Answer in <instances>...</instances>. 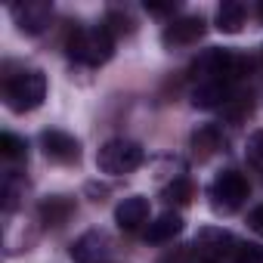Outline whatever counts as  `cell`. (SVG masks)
<instances>
[{"mask_svg":"<svg viewBox=\"0 0 263 263\" xmlns=\"http://www.w3.org/2000/svg\"><path fill=\"white\" fill-rule=\"evenodd\" d=\"M241 25H245V4H238V0H223L217 7V28L223 34H238Z\"/></svg>","mask_w":263,"mask_h":263,"instance_id":"obj_14","label":"cell"},{"mask_svg":"<svg viewBox=\"0 0 263 263\" xmlns=\"http://www.w3.org/2000/svg\"><path fill=\"white\" fill-rule=\"evenodd\" d=\"M180 232H183V220H180V214L167 211V214H161V217H155V220L149 223V229H146V241H152V245H164V241H174Z\"/></svg>","mask_w":263,"mask_h":263,"instance_id":"obj_11","label":"cell"},{"mask_svg":"<svg viewBox=\"0 0 263 263\" xmlns=\"http://www.w3.org/2000/svg\"><path fill=\"white\" fill-rule=\"evenodd\" d=\"M192 195H195V186H192L186 177H177V180L164 189V195H161V198H164L167 204H180V208H183V204H189V201H192Z\"/></svg>","mask_w":263,"mask_h":263,"instance_id":"obj_18","label":"cell"},{"mask_svg":"<svg viewBox=\"0 0 263 263\" xmlns=\"http://www.w3.org/2000/svg\"><path fill=\"white\" fill-rule=\"evenodd\" d=\"M50 16H53V7L44 4V0H28V4L13 7V19H16L19 31H25V34H41L50 25Z\"/></svg>","mask_w":263,"mask_h":263,"instance_id":"obj_8","label":"cell"},{"mask_svg":"<svg viewBox=\"0 0 263 263\" xmlns=\"http://www.w3.org/2000/svg\"><path fill=\"white\" fill-rule=\"evenodd\" d=\"M220 146H223V137H220V130L214 124H204V127H198L195 134H192V152H195V158H211Z\"/></svg>","mask_w":263,"mask_h":263,"instance_id":"obj_16","label":"cell"},{"mask_svg":"<svg viewBox=\"0 0 263 263\" xmlns=\"http://www.w3.org/2000/svg\"><path fill=\"white\" fill-rule=\"evenodd\" d=\"M143 146L134 143V140H108L105 146H99L96 152V167L102 174H111V177H121V174H130L143 164Z\"/></svg>","mask_w":263,"mask_h":263,"instance_id":"obj_3","label":"cell"},{"mask_svg":"<svg viewBox=\"0 0 263 263\" xmlns=\"http://www.w3.org/2000/svg\"><path fill=\"white\" fill-rule=\"evenodd\" d=\"M201 263H220V260H208V257H204V260H201Z\"/></svg>","mask_w":263,"mask_h":263,"instance_id":"obj_26","label":"cell"},{"mask_svg":"<svg viewBox=\"0 0 263 263\" xmlns=\"http://www.w3.org/2000/svg\"><path fill=\"white\" fill-rule=\"evenodd\" d=\"M204 34V19L201 16H183V19H174L171 25H164V31H161V41H164V47H189V44H195L198 37Z\"/></svg>","mask_w":263,"mask_h":263,"instance_id":"obj_9","label":"cell"},{"mask_svg":"<svg viewBox=\"0 0 263 263\" xmlns=\"http://www.w3.org/2000/svg\"><path fill=\"white\" fill-rule=\"evenodd\" d=\"M68 56L81 65H102L111 59L115 53V34L105 25H93V28H78L68 44H65Z\"/></svg>","mask_w":263,"mask_h":263,"instance_id":"obj_1","label":"cell"},{"mask_svg":"<svg viewBox=\"0 0 263 263\" xmlns=\"http://www.w3.org/2000/svg\"><path fill=\"white\" fill-rule=\"evenodd\" d=\"M248 226H251L257 235H263V204L251 211V217H248Z\"/></svg>","mask_w":263,"mask_h":263,"instance_id":"obj_23","label":"cell"},{"mask_svg":"<svg viewBox=\"0 0 263 263\" xmlns=\"http://www.w3.org/2000/svg\"><path fill=\"white\" fill-rule=\"evenodd\" d=\"M146 10H149V13H155V16H164V13H174V4H167V7H152V4H149Z\"/></svg>","mask_w":263,"mask_h":263,"instance_id":"obj_24","label":"cell"},{"mask_svg":"<svg viewBox=\"0 0 263 263\" xmlns=\"http://www.w3.org/2000/svg\"><path fill=\"white\" fill-rule=\"evenodd\" d=\"M248 192H251V186H248L245 174H238V171H220V174L214 177L211 189H208L211 208H214L217 214H232V211H238V208L245 204Z\"/></svg>","mask_w":263,"mask_h":263,"instance_id":"obj_5","label":"cell"},{"mask_svg":"<svg viewBox=\"0 0 263 263\" xmlns=\"http://www.w3.org/2000/svg\"><path fill=\"white\" fill-rule=\"evenodd\" d=\"M146 220H149V201H146L143 195H130V198H124V201L115 208V223H118L121 229H127V232L140 229Z\"/></svg>","mask_w":263,"mask_h":263,"instance_id":"obj_10","label":"cell"},{"mask_svg":"<svg viewBox=\"0 0 263 263\" xmlns=\"http://www.w3.org/2000/svg\"><path fill=\"white\" fill-rule=\"evenodd\" d=\"M257 16H260V22H263V0L257 4Z\"/></svg>","mask_w":263,"mask_h":263,"instance_id":"obj_25","label":"cell"},{"mask_svg":"<svg viewBox=\"0 0 263 263\" xmlns=\"http://www.w3.org/2000/svg\"><path fill=\"white\" fill-rule=\"evenodd\" d=\"M248 164L254 167V171H260L263 174V130H257V134H251V140H248Z\"/></svg>","mask_w":263,"mask_h":263,"instance_id":"obj_19","label":"cell"},{"mask_svg":"<svg viewBox=\"0 0 263 263\" xmlns=\"http://www.w3.org/2000/svg\"><path fill=\"white\" fill-rule=\"evenodd\" d=\"M108 251H111V238L102 229H90L71 245V260L74 263H99L108 257Z\"/></svg>","mask_w":263,"mask_h":263,"instance_id":"obj_7","label":"cell"},{"mask_svg":"<svg viewBox=\"0 0 263 263\" xmlns=\"http://www.w3.org/2000/svg\"><path fill=\"white\" fill-rule=\"evenodd\" d=\"M4 211L10 214V211H16L19 208V201L25 198V180L16 174V171H7L4 174Z\"/></svg>","mask_w":263,"mask_h":263,"instance_id":"obj_17","label":"cell"},{"mask_svg":"<svg viewBox=\"0 0 263 263\" xmlns=\"http://www.w3.org/2000/svg\"><path fill=\"white\" fill-rule=\"evenodd\" d=\"M0 152H4V158H10V161H19V158H25V140H19L13 134H4L0 137Z\"/></svg>","mask_w":263,"mask_h":263,"instance_id":"obj_20","label":"cell"},{"mask_svg":"<svg viewBox=\"0 0 263 263\" xmlns=\"http://www.w3.org/2000/svg\"><path fill=\"white\" fill-rule=\"evenodd\" d=\"M248 68V59L232 53V50H220V47H211L204 50L195 62H192V74L198 78V84H208V81H220V84H232L235 78H241Z\"/></svg>","mask_w":263,"mask_h":263,"instance_id":"obj_2","label":"cell"},{"mask_svg":"<svg viewBox=\"0 0 263 263\" xmlns=\"http://www.w3.org/2000/svg\"><path fill=\"white\" fill-rule=\"evenodd\" d=\"M235 263H263V245L245 241L235 248Z\"/></svg>","mask_w":263,"mask_h":263,"instance_id":"obj_21","label":"cell"},{"mask_svg":"<svg viewBox=\"0 0 263 263\" xmlns=\"http://www.w3.org/2000/svg\"><path fill=\"white\" fill-rule=\"evenodd\" d=\"M41 149L56 164H71V161L81 158V143L74 137H68L65 130H44L41 134Z\"/></svg>","mask_w":263,"mask_h":263,"instance_id":"obj_6","label":"cell"},{"mask_svg":"<svg viewBox=\"0 0 263 263\" xmlns=\"http://www.w3.org/2000/svg\"><path fill=\"white\" fill-rule=\"evenodd\" d=\"M4 96H7V105L13 111H31L44 102L47 96V78L44 71H22V74H13L4 87Z\"/></svg>","mask_w":263,"mask_h":263,"instance_id":"obj_4","label":"cell"},{"mask_svg":"<svg viewBox=\"0 0 263 263\" xmlns=\"http://www.w3.org/2000/svg\"><path fill=\"white\" fill-rule=\"evenodd\" d=\"M229 99V84H220V81H208V84H198L192 90V105L195 108H217Z\"/></svg>","mask_w":263,"mask_h":263,"instance_id":"obj_13","label":"cell"},{"mask_svg":"<svg viewBox=\"0 0 263 263\" xmlns=\"http://www.w3.org/2000/svg\"><path fill=\"white\" fill-rule=\"evenodd\" d=\"M195 245L208 254V260H217L220 254H235V238L229 235V232H223V229H201L198 232V238H195Z\"/></svg>","mask_w":263,"mask_h":263,"instance_id":"obj_12","label":"cell"},{"mask_svg":"<svg viewBox=\"0 0 263 263\" xmlns=\"http://www.w3.org/2000/svg\"><path fill=\"white\" fill-rule=\"evenodd\" d=\"M71 211H74V204H71L68 198H62V195L44 198V201H41V208H37V214H41L44 226H62V223L71 217Z\"/></svg>","mask_w":263,"mask_h":263,"instance_id":"obj_15","label":"cell"},{"mask_svg":"<svg viewBox=\"0 0 263 263\" xmlns=\"http://www.w3.org/2000/svg\"><path fill=\"white\" fill-rule=\"evenodd\" d=\"M105 28H108L111 34H130V31H134V19H130L127 13L111 10V13H108V22H105Z\"/></svg>","mask_w":263,"mask_h":263,"instance_id":"obj_22","label":"cell"}]
</instances>
